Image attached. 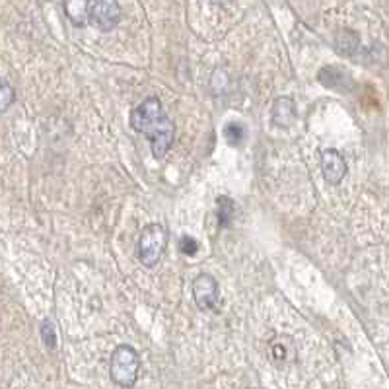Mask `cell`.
<instances>
[{
    "label": "cell",
    "instance_id": "cell-9",
    "mask_svg": "<svg viewBox=\"0 0 389 389\" xmlns=\"http://www.w3.org/2000/svg\"><path fill=\"white\" fill-rule=\"evenodd\" d=\"M294 355V345L288 337H277L271 341V358L275 362H286Z\"/></svg>",
    "mask_w": 389,
    "mask_h": 389
},
{
    "label": "cell",
    "instance_id": "cell-11",
    "mask_svg": "<svg viewBox=\"0 0 389 389\" xmlns=\"http://www.w3.org/2000/svg\"><path fill=\"white\" fill-rule=\"evenodd\" d=\"M358 45H360V39L356 37L355 32H350V29H343V32H338L337 35L338 53H343V55H352V53L358 49Z\"/></svg>",
    "mask_w": 389,
    "mask_h": 389
},
{
    "label": "cell",
    "instance_id": "cell-7",
    "mask_svg": "<svg viewBox=\"0 0 389 389\" xmlns=\"http://www.w3.org/2000/svg\"><path fill=\"white\" fill-rule=\"evenodd\" d=\"M296 119H298V107H296V102H294L292 98L282 95V98H277V100L272 102V107H271L272 125L288 128L296 123Z\"/></svg>",
    "mask_w": 389,
    "mask_h": 389
},
{
    "label": "cell",
    "instance_id": "cell-8",
    "mask_svg": "<svg viewBox=\"0 0 389 389\" xmlns=\"http://www.w3.org/2000/svg\"><path fill=\"white\" fill-rule=\"evenodd\" d=\"M234 214H236V203L226 197V194H222L216 199V216H218V226L220 228H228L232 226V222H234Z\"/></svg>",
    "mask_w": 389,
    "mask_h": 389
},
{
    "label": "cell",
    "instance_id": "cell-2",
    "mask_svg": "<svg viewBox=\"0 0 389 389\" xmlns=\"http://www.w3.org/2000/svg\"><path fill=\"white\" fill-rule=\"evenodd\" d=\"M168 246V232L161 224H146L140 230V236L136 242V257L140 265H144L146 269H154L160 263L161 255L166 251Z\"/></svg>",
    "mask_w": 389,
    "mask_h": 389
},
{
    "label": "cell",
    "instance_id": "cell-5",
    "mask_svg": "<svg viewBox=\"0 0 389 389\" xmlns=\"http://www.w3.org/2000/svg\"><path fill=\"white\" fill-rule=\"evenodd\" d=\"M193 298L194 304L203 312H214L220 302V288L216 279L209 272H201L193 280Z\"/></svg>",
    "mask_w": 389,
    "mask_h": 389
},
{
    "label": "cell",
    "instance_id": "cell-6",
    "mask_svg": "<svg viewBox=\"0 0 389 389\" xmlns=\"http://www.w3.org/2000/svg\"><path fill=\"white\" fill-rule=\"evenodd\" d=\"M348 166L343 154L335 150V148H327L322 152V173L323 179L329 183V185H338L345 176H347Z\"/></svg>",
    "mask_w": 389,
    "mask_h": 389
},
{
    "label": "cell",
    "instance_id": "cell-15",
    "mask_svg": "<svg viewBox=\"0 0 389 389\" xmlns=\"http://www.w3.org/2000/svg\"><path fill=\"white\" fill-rule=\"evenodd\" d=\"M178 246H179V251H181L183 255H189V257L197 255V251L201 249L199 242H197L193 236H181L179 237Z\"/></svg>",
    "mask_w": 389,
    "mask_h": 389
},
{
    "label": "cell",
    "instance_id": "cell-4",
    "mask_svg": "<svg viewBox=\"0 0 389 389\" xmlns=\"http://www.w3.org/2000/svg\"><path fill=\"white\" fill-rule=\"evenodd\" d=\"M121 16H123V8L119 2H113V0L88 2V22L103 34L117 26Z\"/></svg>",
    "mask_w": 389,
    "mask_h": 389
},
{
    "label": "cell",
    "instance_id": "cell-13",
    "mask_svg": "<svg viewBox=\"0 0 389 389\" xmlns=\"http://www.w3.org/2000/svg\"><path fill=\"white\" fill-rule=\"evenodd\" d=\"M224 138L228 140V144L232 146H237L242 144V140L246 138V127L242 123H228L224 127Z\"/></svg>",
    "mask_w": 389,
    "mask_h": 389
},
{
    "label": "cell",
    "instance_id": "cell-1",
    "mask_svg": "<svg viewBox=\"0 0 389 389\" xmlns=\"http://www.w3.org/2000/svg\"><path fill=\"white\" fill-rule=\"evenodd\" d=\"M131 127L135 128L138 135L148 138L150 150L156 160H161L168 154L176 138V125L171 117H168V113L161 105V100L156 95L146 98L133 110Z\"/></svg>",
    "mask_w": 389,
    "mask_h": 389
},
{
    "label": "cell",
    "instance_id": "cell-12",
    "mask_svg": "<svg viewBox=\"0 0 389 389\" xmlns=\"http://www.w3.org/2000/svg\"><path fill=\"white\" fill-rule=\"evenodd\" d=\"M16 102V90L12 88L8 80L0 78V113L10 110V105Z\"/></svg>",
    "mask_w": 389,
    "mask_h": 389
},
{
    "label": "cell",
    "instance_id": "cell-10",
    "mask_svg": "<svg viewBox=\"0 0 389 389\" xmlns=\"http://www.w3.org/2000/svg\"><path fill=\"white\" fill-rule=\"evenodd\" d=\"M62 8L77 27H82L88 22V2H67Z\"/></svg>",
    "mask_w": 389,
    "mask_h": 389
},
{
    "label": "cell",
    "instance_id": "cell-3",
    "mask_svg": "<svg viewBox=\"0 0 389 389\" xmlns=\"http://www.w3.org/2000/svg\"><path fill=\"white\" fill-rule=\"evenodd\" d=\"M110 374L119 388H133L140 374V356L135 348L131 345H119L111 355Z\"/></svg>",
    "mask_w": 389,
    "mask_h": 389
},
{
    "label": "cell",
    "instance_id": "cell-14",
    "mask_svg": "<svg viewBox=\"0 0 389 389\" xmlns=\"http://www.w3.org/2000/svg\"><path fill=\"white\" fill-rule=\"evenodd\" d=\"M41 338L43 343H45V347L49 348V350L57 347V329H55L51 319H45L41 323Z\"/></svg>",
    "mask_w": 389,
    "mask_h": 389
}]
</instances>
